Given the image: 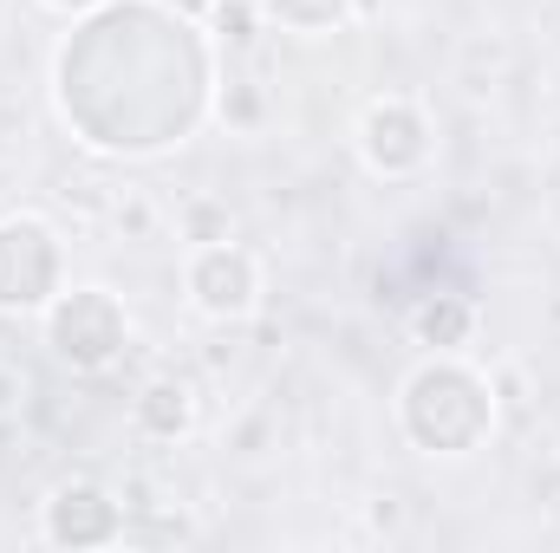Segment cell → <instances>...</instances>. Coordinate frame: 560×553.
I'll list each match as a JSON object with an SVG mask.
<instances>
[{
	"mask_svg": "<svg viewBox=\"0 0 560 553\" xmlns=\"http://www.w3.org/2000/svg\"><path fill=\"white\" fill-rule=\"evenodd\" d=\"M215 39L170 0H105L52 52V105L98 156L183 150L215 111Z\"/></svg>",
	"mask_w": 560,
	"mask_h": 553,
	"instance_id": "obj_1",
	"label": "cell"
},
{
	"mask_svg": "<svg viewBox=\"0 0 560 553\" xmlns=\"http://www.w3.org/2000/svg\"><path fill=\"white\" fill-rule=\"evenodd\" d=\"M398 436L430 456V462H469L495 436V385L469 352H423L418 365L398 378Z\"/></svg>",
	"mask_w": 560,
	"mask_h": 553,
	"instance_id": "obj_2",
	"label": "cell"
},
{
	"mask_svg": "<svg viewBox=\"0 0 560 553\" xmlns=\"http://www.w3.org/2000/svg\"><path fill=\"white\" fill-rule=\"evenodd\" d=\"M39 332H46V352L66 372L105 378L112 365H125V352L138 339V319H131L125 293H112L105 280H66L59 299L39 313Z\"/></svg>",
	"mask_w": 560,
	"mask_h": 553,
	"instance_id": "obj_3",
	"label": "cell"
},
{
	"mask_svg": "<svg viewBox=\"0 0 560 553\" xmlns=\"http://www.w3.org/2000/svg\"><path fill=\"white\" fill-rule=\"evenodd\" d=\"M66 286V235L39 209L0 215V319H39Z\"/></svg>",
	"mask_w": 560,
	"mask_h": 553,
	"instance_id": "obj_4",
	"label": "cell"
},
{
	"mask_svg": "<svg viewBox=\"0 0 560 553\" xmlns=\"http://www.w3.org/2000/svg\"><path fill=\"white\" fill-rule=\"evenodd\" d=\"M352 150L378 183H418L436 163V118L405 92H378L352 118Z\"/></svg>",
	"mask_w": 560,
	"mask_h": 553,
	"instance_id": "obj_5",
	"label": "cell"
},
{
	"mask_svg": "<svg viewBox=\"0 0 560 553\" xmlns=\"http://www.w3.org/2000/svg\"><path fill=\"white\" fill-rule=\"evenodd\" d=\"M183 299L209 326H242L261 306V261L242 242H196L183 255Z\"/></svg>",
	"mask_w": 560,
	"mask_h": 553,
	"instance_id": "obj_6",
	"label": "cell"
},
{
	"mask_svg": "<svg viewBox=\"0 0 560 553\" xmlns=\"http://www.w3.org/2000/svg\"><path fill=\"white\" fill-rule=\"evenodd\" d=\"M131 534V515L125 502L92 482V475H72V482H52L46 502H39V541L46 548H66V553H98V548H118Z\"/></svg>",
	"mask_w": 560,
	"mask_h": 553,
	"instance_id": "obj_7",
	"label": "cell"
},
{
	"mask_svg": "<svg viewBox=\"0 0 560 553\" xmlns=\"http://www.w3.org/2000/svg\"><path fill=\"white\" fill-rule=\"evenodd\" d=\"M131 430H138L143 443H183L196 430V385L176 378V372L143 378L138 398H131Z\"/></svg>",
	"mask_w": 560,
	"mask_h": 553,
	"instance_id": "obj_8",
	"label": "cell"
},
{
	"mask_svg": "<svg viewBox=\"0 0 560 553\" xmlns=\"http://www.w3.org/2000/svg\"><path fill=\"white\" fill-rule=\"evenodd\" d=\"M476 326H482V313L469 293H423L411 306V339L423 352H469Z\"/></svg>",
	"mask_w": 560,
	"mask_h": 553,
	"instance_id": "obj_9",
	"label": "cell"
},
{
	"mask_svg": "<svg viewBox=\"0 0 560 553\" xmlns=\"http://www.w3.org/2000/svg\"><path fill=\"white\" fill-rule=\"evenodd\" d=\"M352 13H359V0H261V20L293 39H332Z\"/></svg>",
	"mask_w": 560,
	"mask_h": 553,
	"instance_id": "obj_10",
	"label": "cell"
},
{
	"mask_svg": "<svg viewBox=\"0 0 560 553\" xmlns=\"http://www.w3.org/2000/svg\"><path fill=\"white\" fill-rule=\"evenodd\" d=\"M255 26H268L261 20V0H215V13H209V33L222 39V46H255Z\"/></svg>",
	"mask_w": 560,
	"mask_h": 553,
	"instance_id": "obj_11",
	"label": "cell"
},
{
	"mask_svg": "<svg viewBox=\"0 0 560 553\" xmlns=\"http://www.w3.org/2000/svg\"><path fill=\"white\" fill-rule=\"evenodd\" d=\"M215 111L235 118V125H255V118H261V98H255L248 79H229V85H215Z\"/></svg>",
	"mask_w": 560,
	"mask_h": 553,
	"instance_id": "obj_12",
	"label": "cell"
},
{
	"mask_svg": "<svg viewBox=\"0 0 560 553\" xmlns=\"http://www.w3.org/2000/svg\"><path fill=\"white\" fill-rule=\"evenodd\" d=\"M229 235V209H215V202H196L189 215H183V242L196 248V242H222Z\"/></svg>",
	"mask_w": 560,
	"mask_h": 553,
	"instance_id": "obj_13",
	"label": "cell"
},
{
	"mask_svg": "<svg viewBox=\"0 0 560 553\" xmlns=\"http://www.w3.org/2000/svg\"><path fill=\"white\" fill-rule=\"evenodd\" d=\"M46 13H66V20H79V13H92V7H105V0H39Z\"/></svg>",
	"mask_w": 560,
	"mask_h": 553,
	"instance_id": "obj_14",
	"label": "cell"
},
{
	"mask_svg": "<svg viewBox=\"0 0 560 553\" xmlns=\"http://www.w3.org/2000/svg\"><path fill=\"white\" fill-rule=\"evenodd\" d=\"M170 7L189 13V20H202V26H209V13H215V0H170Z\"/></svg>",
	"mask_w": 560,
	"mask_h": 553,
	"instance_id": "obj_15",
	"label": "cell"
}]
</instances>
